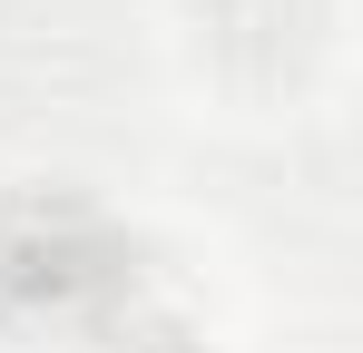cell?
I'll list each match as a JSON object with an SVG mask.
<instances>
[{"label": "cell", "mask_w": 363, "mask_h": 353, "mask_svg": "<svg viewBox=\"0 0 363 353\" xmlns=\"http://www.w3.org/2000/svg\"><path fill=\"white\" fill-rule=\"evenodd\" d=\"M0 30H10V0H0Z\"/></svg>", "instance_id": "2"}, {"label": "cell", "mask_w": 363, "mask_h": 353, "mask_svg": "<svg viewBox=\"0 0 363 353\" xmlns=\"http://www.w3.org/2000/svg\"><path fill=\"white\" fill-rule=\"evenodd\" d=\"M344 0H177V50L206 89L245 108H285L324 79Z\"/></svg>", "instance_id": "1"}]
</instances>
